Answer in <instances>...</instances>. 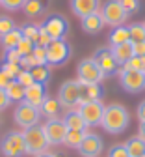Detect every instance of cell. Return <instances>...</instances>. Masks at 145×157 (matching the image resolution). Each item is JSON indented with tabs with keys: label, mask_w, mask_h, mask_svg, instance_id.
<instances>
[{
	"label": "cell",
	"mask_w": 145,
	"mask_h": 157,
	"mask_svg": "<svg viewBox=\"0 0 145 157\" xmlns=\"http://www.w3.org/2000/svg\"><path fill=\"white\" fill-rule=\"evenodd\" d=\"M50 41H52V37L47 34V30H45L43 26H41V30H39V39H37V43H35V45H39V47H47Z\"/></svg>",
	"instance_id": "60d3db41"
},
{
	"label": "cell",
	"mask_w": 145,
	"mask_h": 157,
	"mask_svg": "<svg viewBox=\"0 0 145 157\" xmlns=\"http://www.w3.org/2000/svg\"><path fill=\"white\" fill-rule=\"evenodd\" d=\"M47 84H39V82H34L32 86L26 88V94H24V101L35 109H41V105L45 103L47 99Z\"/></svg>",
	"instance_id": "9a60e30c"
},
{
	"label": "cell",
	"mask_w": 145,
	"mask_h": 157,
	"mask_svg": "<svg viewBox=\"0 0 145 157\" xmlns=\"http://www.w3.org/2000/svg\"><path fill=\"white\" fill-rule=\"evenodd\" d=\"M0 151L4 157H20L26 153L24 146V136L20 131H9L4 135V139L0 140Z\"/></svg>",
	"instance_id": "3957f363"
},
{
	"label": "cell",
	"mask_w": 145,
	"mask_h": 157,
	"mask_svg": "<svg viewBox=\"0 0 145 157\" xmlns=\"http://www.w3.org/2000/svg\"><path fill=\"white\" fill-rule=\"evenodd\" d=\"M108 41H110V45H121V43H127V41H130V36H129V26H115L112 32H110V36H108Z\"/></svg>",
	"instance_id": "484cf974"
},
{
	"label": "cell",
	"mask_w": 145,
	"mask_h": 157,
	"mask_svg": "<svg viewBox=\"0 0 145 157\" xmlns=\"http://www.w3.org/2000/svg\"><path fill=\"white\" fill-rule=\"evenodd\" d=\"M93 60L97 62V66L100 67V71L104 73V77H114V75H117L121 71V66L117 64V60H115V56H114V52H112L110 47L97 49L95 54H93Z\"/></svg>",
	"instance_id": "ba28073f"
},
{
	"label": "cell",
	"mask_w": 145,
	"mask_h": 157,
	"mask_svg": "<svg viewBox=\"0 0 145 157\" xmlns=\"http://www.w3.org/2000/svg\"><path fill=\"white\" fill-rule=\"evenodd\" d=\"M80 112V116L84 118V122L88 124V127L93 125H100L102 124V116H104V105L102 101H89V103H82L76 109Z\"/></svg>",
	"instance_id": "7c38bea8"
},
{
	"label": "cell",
	"mask_w": 145,
	"mask_h": 157,
	"mask_svg": "<svg viewBox=\"0 0 145 157\" xmlns=\"http://www.w3.org/2000/svg\"><path fill=\"white\" fill-rule=\"evenodd\" d=\"M58 101L63 109L73 110L76 105H80V86L78 81H65L60 86L58 92Z\"/></svg>",
	"instance_id": "30bf717a"
},
{
	"label": "cell",
	"mask_w": 145,
	"mask_h": 157,
	"mask_svg": "<svg viewBox=\"0 0 145 157\" xmlns=\"http://www.w3.org/2000/svg\"><path fill=\"white\" fill-rule=\"evenodd\" d=\"M102 150H104V142L95 133H88L84 136V140H82V144L78 146V153L82 157H99Z\"/></svg>",
	"instance_id": "5bb4252c"
},
{
	"label": "cell",
	"mask_w": 145,
	"mask_h": 157,
	"mask_svg": "<svg viewBox=\"0 0 145 157\" xmlns=\"http://www.w3.org/2000/svg\"><path fill=\"white\" fill-rule=\"evenodd\" d=\"M136 114H138V120L140 122H145V99L138 105V110H136Z\"/></svg>",
	"instance_id": "f6af8a7d"
},
{
	"label": "cell",
	"mask_w": 145,
	"mask_h": 157,
	"mask_svg": "<svg viewBox=\"0 0 145 157\" xmlns=\"http://www.w3.org/2000/svg\"><path fill=\"white\" fill-rule=\"evenodd\" d=\"M121 6L127 11V15H132L140 10V0H121Z\"/></svg>",
	"instance_id": "d590c367"
},
{
	"label": "cell",
	"mask_w": 145,
	"mask_h": 157,
	"mask_svg": "<svg viewBox=\"0 0 145 157\" xmlns=\"http://www.w3.org/2000/svg\"><path fill=\"white\" fill-rule=\"evenodd\" d=\"M130 122V114L129 110L119 105V103H112L108 107H104V116H102V129L110 135H119L129 127Z\"/></svg>",
	"instance_id": "6da1fadb"
},
{
	"label": "cell",
	"mask_w": 145,
	"mask_h": 157,
	"mask_svg": "<svg viewBox=\"0 0 145 157\" xmlns=\"http://www.w3.org/2000/svg\"><path fill=\"white\" fill-rule=\"evenodd\" d=\"M23 136H24L26 153L39 155V153L47 151V148L50 146L49 140H47V135H45L43 127H39V125H34V127L24 129V131H23Z\"/></svg>",
	"instance_id": "7a4b0ae2"
},
{
	"label": "cell",
	"mask_w": 145,
	"mask_h": 157,
	"mask_svg": "<svg viewBox=\"0 0 145 157\" xmlns=\"http://www.w3.org/2000/svg\"><path fill=\"white\" fill-rule=\"evenodd\" d=\"M23 32H20V28H15L4 36H0V45H2L4 51H11V49H17V45L20 43V39H23Z\"/></svg>",
	"instance_id": "7402d4cb"
},
{
	"label": "cell",
	"mask_w": 145,
	"mask_h": 157,
	"mask_svg": "<svg viewBox=\"0 0 145 157\" xmlns=\"http://www.w3.org/2000/svg\"><path fill=\"white\" fill-rule=\"evenodd\" d=\"M30 73H32L34 82H39V84H47V82L50 81V75H52V71H50V66H49V64L35 66V67H32V69H30Z\"/></svg>",
	"instance_id": "cb8c5ba5"
},
{
	"label": "cell",
	"mask_w": 145,
	"mask_h": 157,
	"mask_svg": "<svg viewBox=\"0 0 145 157\" xmlns=\"http://www.w3.org/2000/svg\"><path fill=\"white\" fill-rule=\"evenodd\" d=\"M35 157H58V155H54V153H49V151H43V153H39V155H35Z\"/></svg>",
	"instance_id": "7dc6e473"
},
{
	"label": "cell",
	"mask_w": 145,
	"mask_h": 157,
	"mask_svg": "<svg viewBox=\"0 0 145 157\" xmlns=\"http://www.w3.org/2000/svg\"><path fill=\"white\" fill-rule=\"evenodd\" d=\"M13 81H15V78H11V77H9V75H8L2 67H0V88H4V90H6V88H8Z\"/></svg>",
	"instance_id": "b9f144b4"
},
{
	"label": "cell",
	"mask_w": 145,
	"mask_h": 157,
	"mask_svg": "<svg viewBox=\"0 0 145 157\" xmlns=\"http://www.w3.org/2000/svg\"><path fill=\"white\" fill-rule=\"evenodd\" d=\"M71 58V45L65 39H52L47 45V64L49 66H63Z\"/></svg>",
	"instance_id": "277c9868"
},
{
	"label": "cell",
	"mask_w": 145,
	"mask_h": 157,
	"mask_svg": "<svg viewBox=\"0 0 145 157\" xmlns=\"http://www.w3.org/2000/svg\"><path fill=\"white\" fill-rule=\"evenodd\" d=\"M39 118H41V110L35 109V107H32V105H28L26 101L19 103L15 107V110H13V120H15V124L19 127H24V129L37 125L39 124Z\"/></svg>",
	"instance_id": "5b68a950"
},
{
	"label": "cell",
	"mask_w": 145,
	"mask_h": 157,
	"mask_svg": "<svg viewBox=\"0 0 145 157\" xmlns=\"http://www.w3.org/2000/svg\"><path fill=\"white\" fill-rule=\"evenodd\" d=\"M143 25H145V23H143Z\"/></svg>",
	"instance_id": "f907efd6"
},
{
	"label": "cell",
	"mask_w": 145,
	"mask_h": 157,
	"mask_svg": "<svg viewBox=\"0 0 145 157\" xmlns=\"http://www.w3.org/2000/svg\"><path fill=\"white\" fill-rule=\"evenodd\" d=\"M20 56L19 54V51L17 49H11V51H6V54H4V62L6 64H20Z\"/></svg>",
	"instance_id": "74e56055"
},
{
	"label": "cell",
	"mask_w": 145,
	"mask_h": 157,
	"mask_svg": "<svg viewBox=\"0 0 145 157\" xmlns=\"http://www.w3.org/2000/svg\"><path fill=\"white\" fill-rule=\"evenodd\" d=\"M99 8H100V0H71V10L80 19L97 13Z\"/></svg>",
	"instance_id": "2e32d148"
},
{
	"label": "cell",
	"mask_w": 145,
	"mask_h": 157,
	"mask_svg": "<svg viewBox=\"0 0 145 157\" xmlns=\"http://www.w3.org/2000/svg\"><path fill=\"white\" fill-rule=\"evenodd\" d=\"M61 120H63L69 131H88V124L84 122V118L80 116L78 110H69Z\"/></svg>",
	"instance_id": "44dd1931"
},
{
	"label": "cell",
	"mask_w": 145,
	"mask_h": 157,
	"mask_svg": "<svg viewBox=\"0 0 145 157\" xmlns=\"http://www.w3.org/2000/svg\"><path fill=\"white\" fill-rule=\"evenodd\" d=\"M6 94L9 97V101L13 103H23L24 101V94H26V88L23 84H19L17 81H13L8 88H6Z\"/></svg>",
	"instance_id": "4316f807"
},
{
	"label": "cell",
	"mask_w": 145,
	"mask_h": 157,
	"mask_svg": "<svg viewBox=\"0 0 145 157\" xmlns=\"http://www.w3.org/2000/svg\"><path fill=\"white\" fill-rule=\"evenodd\" d=\"M108 157H130V155H129L125 144H114L108 150Z\"/></svg>",
	"instance_id": "d6a6232c"
},
{
	"label": "cell",
	"mask_w": 145,
	"mask_h": 157,
	"mask_svg": "<svg viewBox=\"0 0 145 157\" xmlns=\"http://www.w3.org/2000/svg\"><path fill=\"white\" fill-rule=\"evenodd\" d=\"M80 25H82V30L88 32V34H99L106 23H104V19H102V15L97 11V13H91L88 17H82Z\"/></svg>",
	"instance_id": "ac0fdd59"
},
{
	"label": "cell",
	"mask_w": 145,
	"mask_h": 157,
	"mask_svg": "<svg viewBox=\"0 0 145 157\" xmlns=\"http://www.w3.org/2000/svg\"><path fill=\"white\" fill-rule=\"evenodd\" d=\"M49 2L50 0H24V15L28 19H37L41 17L47 10H49Z\"/></svg>",
	"instance_id": "d6986e66"
},
{
	"label": "cell",
	"mask_w": 145,
	"mask_h": 157,
	"mask_svg": "<svg viewBox=\"0 0 145 157\" xmlns=\"http://www.w3.org/2000/svg\"><path fill=\"white\" fill-rule=\"evenodd\" d=\"M127 151L130 157H143L145 155V140L141 136H130V139L125 142Z\"/></svg>",
	"instance_id": "603a6c76"
},
{
	"label": "cell",
	"mask_w": 145,
	"mask_h": 157,
	"mask_svg": "<svg viewBox=\"0 0 145 157\" xmlns=\"http://www.w3.org/2000/svg\"><path fill=\"white\" fill-rule=\"evenodd\" d=\"M39 30H41V26H35V25H26V26L20 28L23 36H24L26 39H30L34 45L37 43V39H39Z\"/></svg>",
	"instance_id": "4dcf8cb0"
},
{
	"label": "cell",
	"mask_w": 145,
	"mask_h": 157,
	"mask_svg": "<svg viewBox=\"0 0 145 157\" xmlns=\"http://www.w3.org/2000/svg\"><path fill=\"white\" fill-rule=\"evenodd\" d=\"M76 75H78V82H89V84H100L102 78H104V73L100 71V67L97 66L93 58L80 60L76 67Z\"/></svg>",
	"instance_id": "8992f818"
},
{
	"label": "cell",
	"mask_w": 145,
	"mask_h": 157,
	"mask_svg": "<svg viewBox=\"0 0 145 157\" xmlns=\"http://www.w3.org/2000/svg\"><path fill=\"white\" fill-rule=\"evenodd\" d=\"M2 4L6 10H9V11H15V10H20L24 6V0H2Z\"/></svg>",
	"instance_id": "ab89813d"
},
{
	"label": "cell",
	"mask_w": 145,
	"mask_h": 157,
	"mask_svg": "<svg viewBox=\"0 0 145 157\" xmlns=\"http://www.w3.org/2000/svg\"><path fill=\"white\" fill-rule=\"evenodd\" d=\"M15 81L19 82V84H23L24 88H28V86H32L34 84V78H32V73L30 71H26V69H23L19 75H17V78Z\"/></svg>",
	"instance_id": "e575fe53"
},
{
	"label": "cell",
	"mask_w": 145,
	"mask_h": 157,
	"mask_svg": "<svg viewBox=\"0 0 145 157\" xmlns=\"http://www.w3.org/2000/svg\"><path fill=\"white\" fill-rule=\"evenodd\" d=\"M102 19H104V23L110 25V26H123L127 21V11L123 10L121 6V0H106L104 4H102Z\"/></svg>",
	"instance_id": "52a82bcc"
},
{
	"label": "cell",
	"mask_w": 145,
	"mask_h": 157,
	"mask_svg": "<svg viewBox=\"0 0 145 157\" xmlns=\"http://www.w3.org/2000/svg\"><path fill=\"white\" fill-rule=\"evenodd\" d=\"M32 54H34V58L37 60V64H47V47H39V45H35Z\"/></svg>",
	"instance_id": "f35d334b"
},
{
	"label": "cell",
	"mask_w": 145,
	"mask_h": 157,
	"mask_svg": "<svg viewBox=\"0 0 145 157\" xmlns=\"http://www.w3.org/2000/svg\"><path fill=\"white\" fill-rule=\"evenodd\" d=\"M41 26L47 30V34L52 39H65V36L69 32V23H67V19L61 13H50V15H47Z\"/></svg>",
	"instance_id": "9c48e42d"
},
{
	"label": "cell",
	"mask_w": 145,
	"mask_h": 157,
	"mask_svg": "<svg viewBox=\"0 0 145 157\" xmlns=\"http://www.w3.org/2000/svg\"><path fill=\"white\" fill-rule=\"evenodd\" d=\"M0 67H2V69H4V71H6V73L11 77V78H17V75H19L20 71H23L20 64H6V62H4L2 66H0Z\"/></svg>",
	"instance_id": "8d00e7d4"
},
{
	"label": "cell",
	"mask_w": 145,
	"mask_h": 157,
	"mask_svg": "<svg viewBox=\"0 0 145 157\" xmlns=\"http://www.w3.org/2000/svg\"><path fill=\"white\" fill-rule=\"evenodd\" d=\"M15 28H17V25L13 23V19H9V17H0V36H4V34L11 32Z\"/></svg>",
	"instance_id": "836d02e7"
},
{
	"label": "cell",
	"mask_w": 145,
	"mask_h": 157,
	"mask_svg": "<svg viewBox=\"0 0 145 157\" xmlns=\"http://www.w3.org/2000/svg\"><path fill=\"white\" fill-rule=\"evenodd\" d=\"M121 69H127V71H143L145 73V58L141 56H132L127 64H123Z\"/></svg>",
	"instance_id": "f546056e"
},
{
	"label": "cell",
	"mask_w": 145,
	"mask_h": 157,
	"mask_svg": "<svg viewBox=\"0 0 145 157\" xmlns=\"http://www.w3.org/2000/svg\"><path fill=\"white\" fill-rule=\"evenodd\" d=\"M43 131L47 135V140L49 144H63V139H65V135H67V125L63 124V120L61 118H50V120H47V124L43 125Z\"/></svg>",
	"instance_id": "4fadbf2b"
},
{
	"label": "cell",
	"mask_w": 145,
	"mask_h": 157,
	"mask_svg": "<svg viewBox=\"0 0 145 157\" xmlns=\"http://www.w3.org/2000/svg\"><path fill=\"white\" fill-rule=\"evenodd\" d=\"M119 82L121 88L129 94H141L145 90V73L143 71H119Z\"/></svg>",
	"instance_id": "8fae6325"
},
{
	"label": "cell",
	"mask_w": 145,
	"mask_h": 157,
	"mask_svg": "<svg viewBox=\"0 0 145 157\" xmlns=\"http://www.w3.org/2000/svg\"><path fill=\"white\" fill-rule=\"evenodd\" d=\"M9 97H8V94H6V90L4 88H0V112L2 110H6L8 107H9Z\"/></svg>",
	"instance_id": "7bdbcfd3"
},
{
	"label": "cell",
	"mask_w": 145,
	"mask_h": 157,
	"mask_svg": "<svg viewBox=\"0 0 145 157\" xmlns=\"http://www.w3.org/2000/svg\"><path fill=\"white\" fill-rule=\"evenodd\" d=\"M0 2H2V0H0Z\"/></svg>",
	"instance_id": "c3c4849f"
},
{
	"label": "cell",
	"mask_w": 145,
	"mask_h": 157,
	"mask_svg": "<svg viewBox=\"0 0 145 157\" xmlns=\"http://www.w3.org/2000/svg\"><path fill=\"white\" fill-rule=\"evenodd\" d=\"M34 43L30 41V39H26V37H23L20 39V43L17 45V51H19V54L20 56H28V54H32L34 52Z\"/></svg>",
	"instance_id": "1f68e13d"
},
{
	"label": "cell",
	"mask_w": 145,
	"mask_h": 157,
	"mask_svg": "<svg viewBox=\"0 0 145 157\" xmlns=\"http://www.w3.org/2000/svg\"><path fill=\"white\" fill-rule=\"evenodd\" d=\"M60 109H61V105H60V101L56 99V97H47L45 99V103L41 105V114L43 116H47L49 120L50 118H60L58 114H60Z\"/></svg>",
	"instance_id": "d4e9b609"
},
{
	"label": "cell",
	"mask_w": 145,
	"mask_h": 157,
	"mask_svg": "<svg viewBox=\"0 0 145 157\" xmlns=\"http://www.w3.org/2000/svg\"><path fill=\"white\" fill-rule=\"evenodd\" d=\"M134 56H141V58H145V41L134 43Z\"/></svg>",
	"instance_id": "ee69618b"
},
{
	"label": "cell",
	"mask_w": 145,
	"mask_h": 157,
	"mask_svg": "<svg viewBox=\"0 0 145 157\" xmlns=\"http://www.w3.org/2000/svg\"><path fill=\"white\" fill-rule=\"evenodd\" d=\"M138 136L145 140V122H140V129H138Z\"/></svg>",
	"instance_id": "bcb514c9"
},
{
	"label": "cell",
	"mask_w": 145,
	"mask_h": 157,
	"mask_svg": "<svg viewBox=\"0 0 145 157\" xmlns=\"http://www.w3.org/2000/svg\"><path fill=\"white\" fill-rule=\"evenodd\" d=\"M143 157H145V155H143Z\"/></svg>",
	"instance_id": "681fc988"
},
{
	"label": "cell",
	"mask_w": 145,
	"mask_h": 157,
	"mask_svg": "<svg viewBox=\"0 0 145 157\" xmlns=\"http://www.w3.org/2000/svg\"><path fill=\"white\" fill-rule=\"evenodd\" d=\"M110 49H112V52H114V56H115V60H117L119 66L127 64L130 58L134 56V43L132 41L121 43V45H112Z\"/></svg>",
	"instance_id": "ffe728a7"
},
{
	"label": "cell",
	"mask_w": 145,
	"mask_h": 157,
	"mask_svg": "<svg viewBox=\"0 0 145 157\" xmlns=\"http://www.w3.org/2000/svg\"><path fill=\"white\" fill-rule=\"evenodd\" d=\"M129 36L132 43H140L145 41V25L143 23H134L129 26Z\"/></svg>",
	"instance_id": "f1b7e54d"
},
{
	"label": "cell",
	"mask_w": 145,
	"mask_h": 157,
	"mask_svg": "<svg viewBox=\"0 0 145 157\" xmlns=\"http://www.w3.org/2000/svg\"><path fill=\"white\" fill-rule=\"evenodd\" d=\"M80 86V105L89 103V101H100V97L104 95L100 84H89V82H78Z\"/></svg>",
	"instance_id": "e0dca14e"
},
{
	"label": "cell",
	"mask_w": 145,
	"mask_h": 157,
	"mask_svg": "<svg viewBox=\"0 0 145 157\" xmlns=\"http://www.w3.org/2000/svg\"><path fill=\"white\" fill-rule=\"evenodd\" d=\"M88 135V131H67L65 139H63V144L67 148H76L82 144V140H84V136Z\"/></svg>",
	"instance_id": "83f0119b"
}]
</instances>
